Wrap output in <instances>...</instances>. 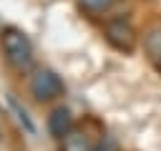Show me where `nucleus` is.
Wrapping results in <instances>:
<instances>
[{"mask_svg": "<svg viewBox=\"0 0 161 151\" xmlns=\"http://www.w3.org/2000/svg\"><path fill=\"white\" fill-rule=\"evenodd\" d=\"M8 103H10V108L15 111V116H18V121H20L23 126H25V131H28V133H35V126H33V121L28 118V113H25V108H20V106H18V101H15L13 96L8 98Z\"/></svg>", "mask_w": 161, "mask_h": 151, "instance_id": "6e6552de", "label": "nucleus"}, {"mask_svg": "<svg viewBox=\"0 0 161 151\" xmlns=\"http://www.w3.org/2000/svg\"><path fill=\"white\" fill-rule=\"evenodd\" d=\"M91 141H88V133L83 131H68L63 138H60V151H91Z\"/></svg>", "mask_w": 161, "mask_h": 151, "instance_id": "39448f33", "label": "nucleus"}, {"mask_svg": "<svg viewBox=\"0 0 161 151\" xmlns=\"http://www.w3.org/2000/svg\"><path fill=\"white\" fill-rule=\"evenodd\" d=\"M106 40L116 48V50H123V53H131L136 48V30L131 28V23L126 20H111L106 25Z\"/></svg>", "mask_w": 161, "mask_h": 151, "instance_id": "7ed1b4c3", "label": "nucleus"}, {"mask_svg": "<svg viewBox=\"0 0 161 151\" xmlns=\"http://www.w3.org/2000/svg\"><path fill=\"white\" fill-rule=\"evenodd\" d=\"M91 151H111V146H106V143H101V146H93Z\"/></svg>", "mask_w": 161, "mask_h": 151, "instance_id": "1a4fd4ad", "label": "nucleus"}, {"mask_svg": "<svg viewBox=\"0 0 161 151\" xmlns=\"http://www.w3.org/2000/svg\"><path fill=\"white\" fill-rule=\"evenodd\" d=\"M0 43H3V50H5V58L10 65L15 68H28L30 60H33V45L28 40V35L18 28H5L3 35H0Z\"/></svg>", "mask_w": 161, "mask_h": 151, "instance_id": "f257e3e1", "label": "nucleus"}, {"mask_svg": "<svg viewBox=\"0 0 161 151\" xmlns=\"http://www.w3.org/2000/svg\"><path fill=\"white\" fill-rule=\"evenodd\" d=\"M111 3H113V0H78V5H80L86 13H91V15L106 13V10L111 8Z\"/></svg>", "mask_w": 161, "mask_h": 151, "instance_id": "0eeeda50", "label": "nucleus"}, {"mask_svg": "<svg viewBox=\"0 0 161 151\" xmlns=\"http://www.w3.org/2000/svg\"><path fill=\"white\" fill-rule=\"evenodd\" d=\"M143 48H146L148 58L158 65V63H161V28H151V30L143 35Z\"/></svg>", "mask_w": 161, "mask_h": 151, "instance_id": "423d86ee", "label": "nucleus"}, {"mask_svg": "<svg viewBox=\"0 0 161 151\" xmlns=\"http://www.w3.org/2000/svg\"><path fill=\"white\" fill-rule=\"evenodd\" d=\"M73 128V116L65 106H58L50 116H48V131L55 136V138H63L68 131Z\"/></svg>", "mask_w": 161, "mask_h": 151, "instance_id": "20e7f679", "label": "nucleus"}, {"mask_svg": "<svg viewBox=\"0 0 161 151\" xmlns=\"http://www.w3.org/2000/svg\"><path fill=\"white\" fill-rule=\"evenodd\" d=\"M30 93L38 101H53L63 93V81L50 68H38L30 78Z\"/></svg>", "mask_w": 161, "mask_h": 151, "instance_id": "f03ea898", "label": "nucleus"}]
</instances>
